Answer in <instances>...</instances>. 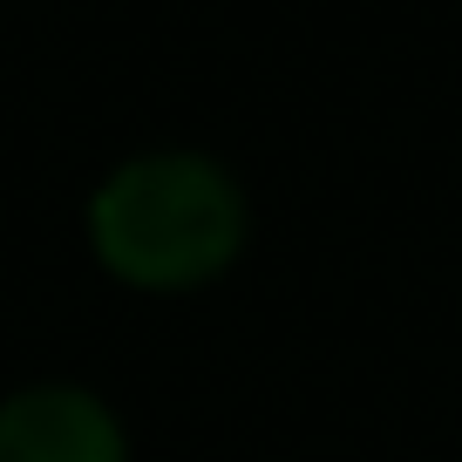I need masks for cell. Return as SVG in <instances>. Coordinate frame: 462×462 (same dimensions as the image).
I'll list each match as a JSON object with an SVG mask.
<instances>
[{
	"mask_svg": "<svg viewBox=\"0 0 462 462\" xmlns=\"http://www.w3.org/2000/svg\"><path fill=\"white\" fill-rule=\"evenodd\" d=\"M88 245L116 279L150 292H184L217 279L252 238L245 177L217 150L150 143L116 157L82 204Z\"/></svg>",
	"mask_w": 462,
	"mask_h": 462,
	"instance_id": "obj_1",
	"label": "cell"
},
{
	"mask_svg": "<svg viewBox=\"0 0 462 462\" xmlns=\"http://www.w3.org/2000/svg\"><path fill=\"white\" fill-rule=\"evenodd\" d=\"M0 462H130V429L82 381L0 394Z\"/></svg>",
	"mask_w": 462,
	"mask_h": 462,
	"instance_id": "obj_2",
	"label": "cell"
}]
</instances>
